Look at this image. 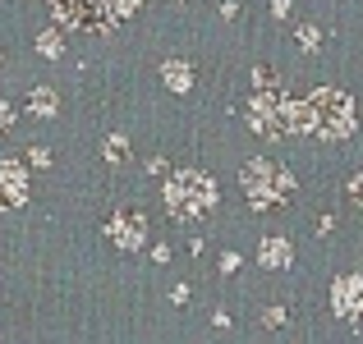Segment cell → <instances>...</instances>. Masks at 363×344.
Returning a JSON list of instances; mask_svg holds the SVG:
<instances>
[{
  "instance_id": "obj_1",
  "label": "cell",
  "mask_w": 363,
  "mask_h": 344,
  "mask_svg": "<svg viewBox=\"0 0 363 344\" xmlns=\"http://www.w3.org/2000/svg\"><path fill=\"white\" fill-rule=\"evenodd\" d=\"M248 129L257 138H285L303 133V101H290L281 88H257L248 97Z\"/></svg>"
},
{
  "instance_id": "obj_4",
  "label": "cell",
  "mask_w": 363,
  "mask_h": 344,
  "mask_svg": "<svg viewBox=\"0 0 363 344\" xmlns=\"http://www.w3.org/2000/svg\"><path fill=\"white\" fill-rule=\"evenodd\" d=\"M216 207V184L203 170H175L166 179V212L175 221H203Z\"/></svg>"
},
{
  "instance_id": "obj_19",
  "label": "cell",
  "mask_w": 363,
  "mask_h": 344,
  "mask_svg": "<svg viewBox=\"0 0 363 344\" xmlns=\"http://www.w3.org/2000/svg\"><path fill=\"white\" fill-rule=\"evenodd\" d=\"M9 120H14V110H9V106H5V101H0V133H5V129H9Z\"/></svg>"
},
{
  "instance_id": "obj_2",
  "label": "cell",
  "mask_w": 363,
  "mask_h": 344,
  "mask_svg": "<svg viewBox=\"0 0 363 344\" xmlns=\"http://www.w3.org/2000/svg\"><path fill=\"white\" fill-rule=\"evenodd\" d=\"M303 133L318 138H350L354 133V101L340 88H318L303 97Z\"/></svg>"
},
{
  "instance_id": "obj_9",
  "label": "cell",
  "mask_w": 363,
  "mask_h": 344,
  "mask_svg": "<svg viewBox=\"0 0 363 344\" xmlns=\"http://www.w3.org/2000/svg\"><path fill=\"white\" fill-rule=\"evenodd\" d=\"M257 262L267 266V271H281V266H290L294 262V248H290V239H262V253H257Z\"/></svg>"
},
{
  "instance_id": "obj_7",
  "label": "cell",
  "mask_w": 363,
  "mask_h": 344,
  "mask_svg": "<svg viewBox=\"0 0 363 344\" xmlns=\"http://www.w3.org/2000/svg\"><path fill=\"white\" fill-rule=\"evenodd\" d=\"M331 308L345 321L363 317V275H340V280L331 285Z\"/></svg>"
},
{
  "instance_id": "obj_15",
  "label": "cell",
  "mask_w": 363,
  "mask_h": 344,
  "mask_svg": "<svg viewBox=\"0 0 363 344\" xmlns=\"http://www.w3.org/2000/svg\"><path fill=\"white\" fill-rule=\"evenodd\" d=\"M262 326L281 331V326H285V308H267V312H262Z\"/></svg>"
},
{
  "instance_id": "obj_14",
  "label": "cell",
  "mask_w": 363,
  "mask_h": 344,
  "mask_svg": "<svg viewBox=\"0 0 363 344\" xmlns=\"http://www.w3.org/2000/svg\"><path fill=\"white\" fill-rule=\"evenodd\" d=\"M294 37H299V46H303V51H318V42H322V33H318L313 23H303V28H299Z\"/></svg>"
},
{
  "instance_id": "obj_8",
  "label": "cell",
  "mask_w": 363,
  "mask_h": 344,
  "mask_svg": "<svg viewBox=\"0 0 363 344\" xmlns=\"http://www.w3.org/2000/svg\"><path fill=\"white\" fill-rule=\"evenodd\" d=\"M28 197V170L18 161H0V207H18Z\"/></svg>"
},
{
  "instance_id": "obj_17",
  "label": "cell",
  "mask_w": 363,
  "mask_h": 344,
  "mask_svg": "<svg viewBox=\"0 0 363 344\" xmlns=\"http://www.w3.org/2000/svg\"><path fill=\"white\" fill-rule=\"evenodd\" d=\"M28 156H33V166H51V151H46V147H33Z\"/></svg>"
},
{
  "instance_id": "obj_11",
  "label": "cell",
  "mask_w": 363,
  "mask_h": 344,
  "mask_svg": "<svg viewBox=\"0 0 363 344\" xmlns=\"http://www.w3.org/2000/svg\"><path fill=\"white\" fill-rule=\"evenodd\" d=\"M101 156H106L111 166H124V161H129V138H124V133H111L106 147H101Z\"/></svg>"
},
{
  "instance_id": "obj_12",
  "label": "cell",
  "mask_w": 363,
  "mask_h": 344,
  "mask_svg": "<svg viewBox=\"0 0 363 344\" xmlns=\"http://www.w3.org/2000/svg\"><path fill=\"white\" fill-rule=\"evenodd\" d=\"M37 51H42L46 60H60V51H65L60 33H42V37H37Z\"/></svg>"
},
{
  "instance_id": "obj_13",
  "label": "cell",
  "mask_w": 363,
  "mask_h": 344,
  "mask_svg": "<svg viewBox=\"0 0 363 344\" xmlns=\"http://www.w3.org/2000/svg\"><path fill=\"white\" fill-rule=\"evenodd\" d=\"M33 115H55V92L51 88H37L33 92Z\"/></svg>"
},
{
  "instance_id": "obj_5",
  "label": "cell",
  "mask_w": 363,
  "mask_h": 344,
  "mask_svg": "<svg viewBox=\"0 0 363 344\" xmlns=\"http://www.w3.org/2000/svg\"><path fill=\"white\" fill-rule=\"evenodd\" d=\"M240 184L248 193V202L257 207V212H272V207H281L285 197L294 193V175L290 170H281L276 161H248V166L240 170Z\"/></svg>"
},
{
  "instance_id": "obj_3",
  "label": "cell",
  "mask_w": 363,
  "mask_h": 344,
  "mask_svg": "<svg viewBox=\"0 0 363 344\" xmlns=\"http://www.w3.org/2000/svg\"><path fill=\"white\" fill-rule=\"evenodd\" d=\"M51 9L74 33H111L138 9V0H51Z\"/></svg>"
},
{
  "instance_id": "obj_16",
  "label": "cell",
  "mask_w": 363,
  "mask_h": 344,
  "mask_svg": "<svg viewBox=\"0 0 363 344\" xmlns=\"http://www.w3.org/2000/svg\"><path fill=\"white\" fill-rule=\"evenodd\" d=\"M350 197H354V202L363 207V170H359V175H354V179H350Z\"/></svg>"
},
{
  "instance_id": "obj_18",
  "label": "cell",
  "mask_w": 363,
  "mask_h": 344,
  "mask_svg": "<svg viewBox=\"0 0 363 344\" xmlns=\"http://www.w3.org/2000/svg\"><path fill=\"white\" fill-rule=\"evenodd\" d=\"M272 14H276V18H285V14H290V0H272Z\"/></svg>"
},
{
  "instance_id": "obj_10",
  "label": "cell",
  "mask_w": 363,
  "mask_h": 344,
  "mask_svg": "<svg viewBox=\"0 0 363 344\" xmlns=\"http://www.w3.org/2000/svg\"><path fill=\"white\" fill-rule=\"evenodd\" d=\"M161 79H166L170 92H189V88H194V64H189V60H166V64H161Z\"/></svg>"
},
{
  "instance_id": "obj_6",
  "label": "cell",
  "mask_w": 363,
  "mask_h": 344,
  "mask_svg": "<svg viewBox=\"0 0 363 344\" xmlns=\"http://www.w3.org/2000/svg\"><path fill=\"white\" fill-rule=\"evenodd\" d=\"M106 239L116 248H124V253H133V248H143V239H147V221H143V212H116L106 221Z\"/></svg>"
}]
</instances>
